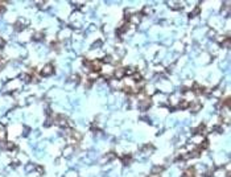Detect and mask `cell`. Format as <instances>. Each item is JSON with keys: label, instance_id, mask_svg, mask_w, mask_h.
Instances as JSON below:
<instances>
[{"label": "cell", "instance_id": "5", "mask_svg": "<svg viewBox=\"0 0 231 177\" xmlns=\"http://www.w3.org/2000/svg\"><path fill=\"white\" fill-rule=\"evenodd\" d=\"M184 177H196V171H194V168L187 169V171L184 173Z\"/></svg>", "mask_w": 231, "mask_h": 177}, {"label": "cell", "instance_id": "4", "mask_svg": "<svg viewBox=\"0 0 231 177\" xmlns=\"http://www.w3.org/2000/svg\"><path fill=\"white\" fill-rule=\"evenodd\" d=\"M5 140H7V132L4 128L0 127V143H5Z\"/></svg>", "mask_w": 231, "mask_h": 177}, {"label": "cell", "instance_id": "3", "mask_svg": "<svg viewBox=\"0 0 231 177\" xmlns=\"http://www.w3.org/2000/svg\"><path fill=\"white\" fill-rule=\"evenodd\" d=\"M114 77L118 79V81H120V79H123L125 77V69H123V67H119V69H115L114 71Z\"/></svg>", "mask_w": 231, "mask_h": 177}, {"label": "cell", "instance_id": "10", "mask_svg": "<svg viewBox=\"0 0 231 177\" xmlns=\"http://www.w3.org/2000/svg\"><path fill=\"white\" fill-rule=\"evenodd\" d=\"M34 38L36 40H41V38H44V34H42V33H37V34L34 36Z\"/></svg>", "mask_w": 231, "mask_h": 177}, {"label": "cell", "instance_id": "1", "mask_svg": "<svg viewBox=\"0 0 231 177\" xmlns=\"http://www.w3.org/2000/svg\"><path fill=\"white\" fill-rule=\"evenodd\" d=\"M221 116H222V120L225 122V123H229V122H230V107L222 106Z\"/></svg>", "mask_w": 231, "mask_h": 177}, {"label": "cell", "instance_id": "7", "mask_svg": "<svg viewBox=\"0 0 231 177\" xmlns=\"http://www.w3.org/2000/svg\"><path fill=\"white\" fill-rule=\"evenodd\" d=\"M5 148L8 151H15L16 149V146L13 143H7V146H5Z\"/></svg>", "mask_w": 231, "mask_h": 177}, {"label": "cell", "instance_id": "9", "mask_svg": "<svg viewBox=\"0 0 231 177\" xmlns=\"http://www.w3.org/2000/svg\"><path fill=\"white\" fill-rule=\"evenodd\" d=\"M161 171H162V167H158V168L156 167V168H153V173H160Z\"/></svg>", "mask_w": 231, "mask_h": 177}, {"label": "cell", "instance_id": "11", "mask_svg": "<svg viewBox=\"0 0 231 177\" xmlns=\"http://www.w3.org/2000/svg\"><path fill=\"white\" fill-rule=\"evenodd\" d=\"M4 45H5V41L3 40V37H0V48H4Z\"/></svg>", "mask_w": 231, "mask_h": 177}, {"label": "cell", "instance_id": "6", "mask_svg": "<svg viewBox=\"0 0 231 177\" xmlns=\"http://www.w3.org/2000/svg\"><path fill=\"white\" fill-rule=\"evenodd\" d=\"M189 104H190V102H187V100H182V102L178 103V108H181V110H186V108H189Z\"/></svg>", "mask_w": 231, "mask_h": 177}, {"label": "cell", "instance_id": "2", "mask_svg": "<svg viewBox=\"0 0 231 177\" xmlns=\"http://www.w3.org/2000/svg\"><path fill=\"white\" fill-rule=\"evenodd\" d=\"M54 71V66L52 64H48V65H45L44 67H42V71H41V74L44 75V77H48V75H50Z\"/></svg>", "mask_w": 231, "mask_h": 177}, {"label": "cell", "instance_id": "8", "mask_svg": "<svg viewBox=\"0 0 231 177\" xmlns=\"http://www.w3.org/2000/svg\"><path fill=\"white\" fill-rule=\"evenodd\" d=\"M5 64H7V61H5L4 58H0V70H2L3 67L5 66Z\"/></svg>", "mask_w": 231, "mask_h": 177}]
</instances>
